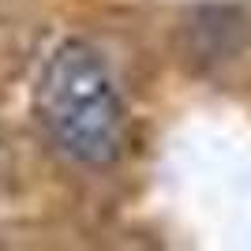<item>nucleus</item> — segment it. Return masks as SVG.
I'll return each mask as SVG.
<instances>
[{
	"instance_id": "f257e3e1",
	"label": "nucleus",
	"mask_w": 251,
	"mask_h": 251,
	"mask_svg": "<svg viewBox=\"0 0 251 251\" xmlns=\"http://www.w3.org/2000/svg\"><path fill=\"white\" fill-rule=\"evenodd\" d=\"M49 135L83 165H109L124 139V105L113 75L86 42H64L49 56L38 86Z\"/></svg>"
}]
</instances>
